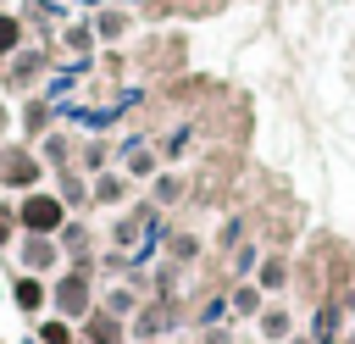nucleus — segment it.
<instances>
[{
    "mask_svg": "<svg viewBox=\"0 0 355 344\" xmlns=\"http://www.w3.org/2000/svg\"><path fill=\"white\" fill-rule=\"evenodd\" d=\"M17 227H22V233H44V239H55V233L67 227V200L50 194V189H28V194L17 200Z\"/></svg>",
    "mask_w": 355,
    "mask_h": 344,
    "instance_id": "nucleus-1",
    "label": "nucleus"
},
{
    "mask_svg": "<svg viewBox=\"0 0 355 344\" xmlns=\"http://www.w3.org/2000/svg\"><path fill=\"white\" fill-rule=\"evenodd\" d=\"M39 178H44V155H33L28 144H6L0 150V189L28 194V189H39Z\"/></svg>",
    "mask_w": 355,
    "mask_h": 344,
    "instance_id": "nucleus-2",
    "label": "nucleus"
},
{
    "mask_svg": "<svg viewBox=\"0 0 355 344\" xmlns=\"http://www.w3.org/2000/svg\"><path fill=\"white\" fill-rule=\"evenodd\" d=\"M50 305H55L67 322H83V316H89V272H83V266L67 272V277L50 289Z\"/></svg>",
    "mask_w": 355,
    "mask_h": 344,
    "instance_id": "nucleus-3",
    "label": "nucleus"
},
{
    "mask_svg": "<svg viewBox=\"0 0 355 344\" xmlns=\"http://www.w3.org/2000/svg\"><path fill=\"white\" fill-rule=\"evenodd\" d=\"M17 261H22V272H50V266L61 261V250H55V239H44V233H22Z\"/></svg>",
    "mask_w": 355,
    "mask_h": 344,
    "instance_id": "nucleus-4",
    "label": "nucleus"
},
{
    "mask_svg": "<svg viewBox=\"0 0 355 344\" xmlns=\"http://www.w3.org/2000/svg\"><path fill=\"white\" fill-rule=\"evenodd\" d=\"M11 300H17V311H44L50 305V289H44V277L39 272H17V283H11Z\"/></svg>",
    "mask_w": 355,
    "mask_h": 344,
    "instance_id": "nucleus-5",
    "label": "nucleus"
},
{
    "mask_svg": "<svg viewBox=\"0 0 355 344\" xmlns=\"http://www.w3.org/2000/svg\"><path fill=\"white\" fill-rule=\"evenodd\" d=\"M22 33H28L22 17H17V11H0V55H17V50H22Z\"/></svg>",
    "mask_w": 355,
    "mask_h": 344,
    "instance_id": "nucleus-6",
    "label": "nucleus"
},
{
    "mask_svg": "<svg viewBox=\"0 0 355 344\" xmlns=\"http://www.w3.org/2000/svg\"><path fill=\"white\" fill-rule=\"evenodd\" d=\"M89 322V338L94 344H122V322L116 316H83Z\"/></svg>",
    "mask_w": 355,
    "mask_h": 344,
    "instance_id": "nucleus-7",
    "label": "nucleus"
},
{
    "mask_svg": "<svg viewBox=\"0 0 355 344\" xmlns=\"http://www.w3.org/2000/svg\"><path fill=\"white\" fill-rule=\"evenodd\" d=\"M39 344H78V338H72L67 316H50V322H39Z\"/></svg>",
    "mask_w": 355,
    "mask_h": 344,
    "instance_id": "nucleus-8",
    "label": "nucleus"
},
{
    "mask_svg": "<svg viewBox=\"0 0 355 344\" xmlns=\"http://www.w3.org/2000/svg\"><path fill=\"white\" fill-rule=\"evenodd\" d=\"M122 189H128V183H122V178H111V172H100V178H94V200H100V205H116V200H122Z\"/></svg>",
    "mask_w": 355,
    "mask_h": 344,
    "instance_id": "nucleus-9",
    "label": "nucleus"
},
{
    "mask_svg": "<svg viewBox=\"0 0 355 344\" xmlns=\"http://www.w3.org/2000/svg\"><path fill=\"white\" fill-rule=\"evenodd\" d=\"M122 28H128V17H122V11H100V17H94V33H100V39H116Z\"/></svg>",
    "mask_w": 355,
    "mask_h": 344,
    "instance_id": "nucleus-10",
    "label": "nucleus"
},
{
    "mask_svg": "<svg viewBox=\"0 0 355 344\" xmlns=\"http://www.w3.org/2000/svg\"><path fill=\"white\" fill-rule=\"evenodd\" d=\"M261 333H266V338H283V333H288V316H283V311H266V316H261Z\"/></svg>",
    "mask_w": 355,
    "mask_h": 344,
    "instance_id": "nucleus-11",
    "label": "nucleus"
},
{
    "mask_svg": "<svg viewBox=\"0 0 355 344\" xmlns=\"http://www.w3.org/2000/svg\"><path fill=\"white\" fill-rule=\"evenodd\" d=\"M39 78V55H17V83H33Z\"/></svg>",
    "mask_w": 355,
    "mask_h": 344,
    "instance_id": "nucleus-12",
    "label": "nucleus"
},
{
    "mask_svg": "<svg viewBox=\"0 0 355 344\" xmlns=\"http://www.w3.org/2000/svg\"><path fill=\"white\" fill-rule=\"evenodd\" d=\"M61 200H67V205H83V183H78V178H61Z\"/></svg>",
    "mask_w": 355,
    "mask_h": 344,
    "instance_id": "nucleus-13",
    "label": "nucleus"
},
{
    "mask_svg": "<svg viewBox=\"0 0 355 344\" xmlns=\"http://www.w3.org/2000/svg\"><path fill=\"white\" fill-rule=\"evenodd\" d=\"M277 283H283V261H266L261 266V289H277Z\"/></svg>",
    "mask_w": 355,
    "mask_h": 344,
    "instance_id": "nucleus-14",
    "label": "nucleus"
},
{
    "mask_svg": "<svg viewBox=\"0 0 355 344\" xmlns=\"http://www.w3.org/2000/svg\"><path fill=\"white\" fill-rule=\"evenodd\" d=\"M44 122H50V111H44V105H39V100H33V105H28V128H33V133H39V128H44Z\"/></svg>",
    "mask_w": 355,
    "mask_h": 344,
    "instance_id": "nucleus-15",
    "label": "nucleus"
},
{
    "mask_svg": "<svg viewBox=\"0 0 355 344\" xmlns=\"http://www.w3.org/2000/svg\"><path fill=\"white\" fill-rule=\"evenodd\" d=\"M155 194H161V200H178V194H183V183H178V178H161V183H155Z\"/></svg>",
    "mask_w": 355,
    "mask_h": 344,
    "instance_id": "nucleus-16",
    "label": "nucleus"
},
{
    "mask_svg": "<svg viewBox=\"0 0 355 344\" xmlns=\"http://www.w3.org/2000/svg\"><path fill=\"white\" fill-rule=\"evenodd\" d=\"M67 44L72 50H89V28H67Z\"/></svg>",
    "mask_w": 355,
    "mask_h": 344,
    "instance_id": "nucleus-17",
    "label": "nucleus"
},
{
    "mask_svg": "<svg viewBox=\"0 0 355 344\" xmlns=\"http://www.w3.org/2000/svg\"><path fill=\"white\" fill-rule=\"evenodd\" d=\"M0 133H6V105H0Z\"/></svg>",
    "mask_w": 355,
    "mask_h": 344,
    "instance_id": "nucleus-18",
    "label": "nucleus"
},
{
    "mask_svg": "<svg viewBox=\"0 0 355 344\" xmlns=\"http://www.w3.org/2000/svg\"><path fill=\"white\" fill-rule=\"evenodd\" d=\"M0 6H6V0H0Z\"/></svg>",
    "mask_w": 355,
    "mask_h": 344,
    "instance_id": "nucleus-19",
    "label": "nucleus"
}]
</instances>
